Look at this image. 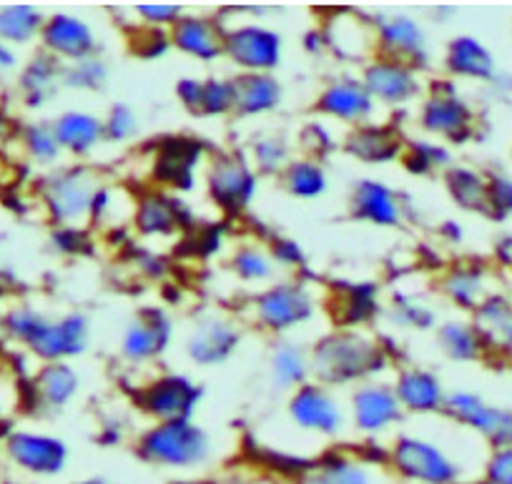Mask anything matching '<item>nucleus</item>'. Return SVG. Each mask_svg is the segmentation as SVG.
Wrapping results in <instances>:
<instances>
[{
	"label": "nucleus",
	"instance_id": "7",
	"mask_svg": "<svg viewBox=\"0 0 512 484\" xmlns=\"http://www.w3.org/2000/svg\"><path fill=\"white\" fill-rule=\"evenodd\" d=\"M224 56L241 73H272L282 61V36L272 28L244 23L224 31Z\"/></svg>",
	"mask_w": 512,
	"mask_h": 484
},
{
	"label": "nucleus",
	"instance_id": "52",
	"mask_svg": "<svg viewBox=\"0 0 512 484\" xmlns=\"http://www.w3.org/2000/svg\"><path fill=\"white\" fill-rule=\"evenodd\" d=\"M176 96L184 103L186 111L199 113L201 116V98H204V81H196V78H184V81L176 83Z\"/></svg>",
	"mask_w": 512,
	"mask_h": 484
},
{
	"label": "nucleus",
	"instance_id": "32",
	"mask_svg": "<svg viewBox=\"0 0 512 484\" xmlns=\"http://www.w3.org/2000/svg\"><path fill=\"white\" fill-rule=\"evenodd\" d=\"M312 374V357L299 344H279L269 362V379L282 392H297Z\"/></svg>",
	"mask_w": 512,
	"mask_h": 484
},
{
	"label": "nucleus",
	"instance_id": "29",
	"mask_svg": "<svg viewBox=\"0 0 512 484\" xmlns=\"http://www.w3.org/2000/svg\"><path fill=\"white\" fill-rule=\"evenodd\" d=\"M63 86V66L61 61H56L48 53H38L36 58H31L26 68L21 73V98L28 108H43L48 101H53L58 93V88Z\"/></svg>",
	"mask_w": 512,
	"mask_h": 484
},
{
	"label": "nucleus",
	"instance_id": "48",
	"mask_svg": "<svg viewBox=\"0 0 512 484\" xmlns=\"http://www.w3.org/2000/svg\"><path fill=\"white\" fill-rule=\"evenodd\" d=\"M234 91L226 78H209L204 81V98H201V116H224L231 113Z\"/></svg>",
	"mask_w": 512,
	"mask_h": 484
},
{
	"label": "nucleus",
	"instance_id": "20",
	"mask_svg": "<svg viewBox=\"0 0 512 484\" xmlns=\"http://www.w3.org/2000/svg\"><path fill=\"white\" fill-rule=\"evenodd\" d=\"M374 98L369 96L364 83L359 78H334L332 83L324 86V91L317 98V111L327 116L339 118L344 123L364 126L369 123L374 113Z\"/></svg>",
	"mask_w": 512,
	"mask_h": 484
},
{
	"label": "nucleus",
	"instance_id": "27",
	"mask_svg": "<svg viewBox=\"0 0 512 484\" xmlns=\"http://www.w3.org/2000/svg\"><path fill=\"white\" fill-rule=\"evenodd\" d=\"M395 394L405 412L417 414L440 412V409H445L447 402V394L440 377L427 372V369L417 367L400 372V377L395 382Z\"/></svg>",
	"mask_w": 512,
	"mask_h": 484
},
{
	"label": "nucleus",
	"instance_id": "31",
	"mask_svg": "<svg viewBox=\"0 0 512 484\" xmlns=\"http://www.w3.org/2000/svg\"><path fill=\"white\" fill-rule=\"evenodd\" d=\"M81 379L68 362H48L33 377L36 399L48 409H63L78 394Z\"/></svg>",
	"mask_w": 512,
	"mask_h": 484
},
{
	"label": "nucleus",
	"instance_id": "13",
	"mask_svg": "<svg viewBox=\"0 0 512 484\" xmlns=\"http://www.w3.org/2000/svg\"><path fill=\"white\" fill-rule=\"evenodd\" d=\"M359 81L364 83L374 103L379 101L384 106H405L412 98L420 96L422 91L415 68L382 56H377L364 66Z\"/></svg>",
	"mask_w": 512,
	"mask_h": 484
},
{
	"label": "nucleus",
	"instance_id": "24",
	"mask_svg": "<svg viewBox=\"0 0 512 484\" xmlns=\"http://www.w3.org/2000/svg\"><path fill=\"white\" fill-rule=\"evenodd\" d=\"M231 91V113L236 116H262L274 111L282 101V86L272 73H239L231 78Z\"/></svg>",
	"mask_w": 512,
	"mask_h": 484
},
{
	"label": "nucleus",
	"instance_id": "36",
	"mask_svg": "<svg viewBox=\"0 0 512 484\" xmlns=\"http://www.w3.org/2000/svg\"><path fill=\"white\" fill-rule=\"evenodd\" d=\"M437 339H440L442 352L455 362H475L487 347L475 324H467V321H447L437 332Z\"/></svg>",
	"mask_w": 512,
	"mask_h": 484
},
{
	"label": "nucleus",
	"instance_id": "55",
	"mask_svg": "<svg viewBox=\"0 0 512 484\" xmlns=\"http://www.w3.org/2000/svg\"><path fill=\"white\" fill-rule=\"evenodd\" d=\"M18 66V53L13 51V46L8 43H0V76H6V73H13Z\"/></svg>",
	"mask_w": 512,
	"mask_h": 484
},
{
	"label": "nucleus",
	"instance_id": "45",
	"mask_svg": "<svg viewBox=\"0 0 512 484\" xmlns=\"http://www.w3.org/2000/svg\"><path fill=\"white\" fill-rule=\"evenodd\" d=\"M390 314L405 329H432L437 321V311L420 296H397Z\"/></svg>",
	"mask_w": 512,
	"mask_h": 484
},
{
	"label": "nucleus",
	"instance_id": "42",
	"mask_svg": "<svg viewBox=\"0 0 512 484\" xmlns=\"http://www.w3.org/2000/svg\"><path fill=\"white\" fill-rule=\"evenodd\" d=\"M402 164H405L407 171H412V174H432V171L445 169V166L450 164V151H447L442 143L415 141L410 143V146H405Z\"/></svg>",
	"mask_w": 512,
	"mask_h": 484
},
{
	"label": "nucleus",
	"instance_id": "38",
	"mask_svg": "<svg viewBox=\"0 0 512 484\" xmlns=\"http://www.w3.org/2000/svg\"><path fill=\"white\" fill-rule=\"evenodd\" d=\"M442 289L462 309L477 311V306L487 299L485 274L475 269V266H457V269H452L445 276V281H442Z\"/></svg>",
	"mask_w": 512,
	"mask_h": 484
},
{
	"label": "nucleus",
	"instance_id": "6",
	"mask_svg": "<svg viewBox=\"0 0 512 484\" xmlns=\"http://www.w3.org/2000/svg\"><path fill=\"white\" fill-rule=\"evenodd\" d=\"M206 186L221 211L241 214L256 194V171L236 153H216L209 158Z\"/></svg>",
	"mask_w": 512,
	"mask_h": 484
},
{
	"label": "nucleus",
	"instance_id": "4",
	"mask_svg": "<svg viewBox=\"0 0 512 484\" xmlns=\"http://www.w3.org/2000/svg\"><path fill=\"white\" fill-rule=\"evenodd\" d=\"M390 464L412 484H460L462 467L445 447L425 437L402 434L390 447Z\"/></svg>",
	"mask_w": 512,
	"mask_h": 484
},
{
	"label": "nucleus",
	"instance_id": "19",
	"mask_svg": "<svg viewBox=\"0 0 512 484\" xmlns=\"http://www.w3.org/2000/svg\"><path fill=\"white\" fill-rule=\"evenodd\" d=\"M405 414L395 387L387 384H364L352 397L354 427L364 434H382L397 424Z\"/></svg>",
	"mask_w": 512,
	"mask_h": 484
},
{
	"label": "nucleus",
	"instance_id": "41",
	"mask_svg": "<svg viewBox=\"0 0 512 484\" xmlns=\"http://www.w3.org/2000/svg\"><path fill=\"white\" fill-rule=\"evenodd\" d=\"M108 81V66L101 58L91 56L63 66V86L76 91H101Z\"/></svg>",
	"mask_w": 512,
	"mask_h": 484
},
{
	"label": "nucleus",
	"instance_id": "56",
	"mask_svg": "<svg viewBox=\"0 0 512 484\" xmlns=\"http://www.w3.org/2000/svg\"><path fill=\"white\" fill-rule=\"evenodd\" d=\"M78 484H108V482H106V479L91 477V479H83V482H78Z\"/></svg>",
	"mask_w": 512,
	"mask_h": 484
},
{
	"label": "nucleus",
	"instance_id": "16",
	"mask_svg": "<svg viewBox=\"0 0 512 484\" xmlns=\"http://www.w3.org/2000/svg\"><path fill=\"white\" fill-rule=\"evenodd\" d=\"M43 53L56 61H83L96 56V36L83 18L71 13H56L48 16L41 31Z\"/></svg>",
	"mask_w": 512,
	"mask_h": 484
},
{
	"label": "nucleus",
	"instance_id": "12",
	"mask_svg": "<svg viewBox=\"0 0 512 484\" xmlns=\"http://www.w3.org/2000/svg\"><path fill=\"white\" fill-rule=\"evenodd\" d=\"M289 417L302 432L337 437L344 427L342 404L322 384L307 382L289 397Z\"/></svg>",
	"mask_w": 512,
	"mask_h": 484
},
{
	"label": "nucleus",
	"instance_id": "44",
	"mask_svg": "<svg viewBox=\"0 0 512 484\" xmlns=\"http://www.w3.org/2000/svg\"><path fill=\"white\" fill-rule=\"evenodd\" d=\"M254 164L256 171L262 174H284V169L289 166L292 156H289V146L284 143V138L279 136H259L254 141Z\"/></svg>",
	"mask_w": 512,
	"mask_h": 484
},
{
	"label": "nucleus",
	"instance_id": "40",
	"mask_svg": "<svg viewBox=\"0 0 512 484\" xmlns=\"http://www.w3.org/2000/svg\"><path fill=\"white\" fill-rule=\"evenodd\" d=\"M23 146H26L28 156H31L36 164L43 166L56 164L63 153L53 123H31V126L23 131Z\"/></svg>",
	"mask_w": 512,
	"mask_h": 484
},
{
	"label": "nucleus",
	"instance_id": "53",
	"mask_svg": "<svg viewBox=\"0 0 512 484\" xmlns=\"http://www.w3.org/2000/svg\"><path fill=\"white\" fill-rule=\"evenodd\" d=\"M272 259H274V264L302 266L304 264L302 246L292 239H277L272 246Z\"/></svg>",
	"mask_w": 512,
	"mask_h": 484
},
{
	"label": "nucleus",
	"instance_id": "8",
	"mask_svg": "<svg viewBox=\"0 0 512 484\" xmlns=\"http://www.w3.org/2000/svg\"><path fill=\"white\" fill-rule=\"evenodd\" d=\"M420 126L430 136H440L450 143H465L475 131V113L470 103L457 96L450 83L435 88L420 106Z\"/></svg>",
	"mask_w": 512,
	"mask_h": 484
},
{
	"label": "nucleus",
	"instance_id": "14",
	"mask_svg": "<svg viewBox=\"0 0 512 484\" xmlns=\"http://www.w3.org/2000/svg\"><path fill=\"white\" fill-rule=\"evenodd\" d=\"M199 397L201 392L186 377L164 374L141 389L139 404L159 422H174V419H191Z\"/></svg>",
	"mask_w": 512,
	"mask_h": 484
},
{
	"label": "nucleus",
	"instance_id": "23",
	"mask_svg": "<svg viewBox=\"0 0 512 484\" xmlns=\"http://www.w3.org/2000/svg\"><path fill=\"white\" fill-rule=\"evenodd\" d=\"M171 46L199 61H216L224 56V28L201 16H184L169 31Z\"/></svg>",
	"mask_w": 512,
	"mask_h": 484
},
{
	"label": "nucleus",
	"instance_id": "50",
	"mask_svg": "<svg viewBox=\"0 0 512 484\" xmlns=\"http://www.w3.org/2000/svg\"><path fill=\"white\" fill-rule=\"evenodd\" d=\"M136 13H139L141 21L149 28H169L176 26V23L184 18V8L174 6V3H139L136 6Z\"/></svg>",
	"mask_w": 512,
	"mask_h": 484
},
{
	"label": "nucleus",
	"instance_id": "33",
	"mask_svg": "<svg viewBox=\"0 0 512 484\" xmlns=\"http://www.w3.org/2000/svg\"><path fill=\"white\" fill-rule=\"evenodd\" d=\"M475 327L482 334L485 344H497V347L512 352V304L502 296H487L475 311Z\"/></svg>",
	"mask_w": 512,
	"mask_h": 484
},
{
	"label": "nucleus",
	"instance_id": "51",
	"mask_svg": "<svg viewBox=\"0 0 512 484\" xmlns=\"http://www.w3.org/2000/svg\"><path fill=\"white\" fill-rule=\"evenodd\" d=\"M482 477H485V484H512V444L492 449Z\"/></svg>",
	"mask_w": 512,
	"mask_h": 484
},
{
	"label": "nucleus",
	"instance_id": "54",
	"mask_svg": "<svg viewBox=\"0 0 512 484\" xmlns=\"http://www.w3.org/2000/svg\"><path fill=\"white\" fill-rule=\"evenodd\" d=\"M53 244H56L58 251L73 254V251H81V246H86V236L78 226H58L53 231Z\"/></svg>",
	"mask_w": 512,
	"mask_h": 484
},
{
	"label": "nucleus",
	"instance_id": "34",
	"mask_svg": "<svg viewBox=\"0 0 512 484\" xmlns=\"http://www.w3.org/2000/svg\"><path fill=\"white\" fill-rule=\"evenodd\" d=\"M43 23H46V16L38 8L26 6V3L3 6L0 8V43H8V46L31 43L33 38H41Z\"/></svg>",
	"mask_w": 512,
	"mask_h": 484
},
{
	"label": "nucleus",
	"instance_id": "35",
	"mask_svg": "<svg viewBox=\"0 0 512 484\" xmlns=\"http://www.w3.org/2000/svg\"><path fill=\"white\" fill-rule=\"evenodd\" d=\"M447 194L460 209L487 214V176L465 166H452L445 174Z\"/></svg>",
	"mask_w": 512,
	"mask_h": 484
},
{
	"label": "nucleus",
	"instance_id": "57",
	"mask_svg": "<svg viewBox=\"0 0 512 484\" xmlns=\"http://www.w3.org/2000/svg\"><path fill=\"white\" fill-rule=\"evenodd\" d=\"M6 121H3V118H0V136H3V133H6Z\"/></svg>",
	"mask_w": 512,
	"mask_h": 484
},
{
	"label": "nucleus",
	"instance_id": "22",
	"mask_svg": "<svg viewBox=\"0 0 512 484\" xmlns=\"http://www.w3.org/2000/svg\"><path fill=\"white\" fill-rule=\"evenodd\" d=\"M352 216L374 226H400L402 224V201L390 186L382 181L364 179L354 184L352 191Z\"/></svg>",
	"mask_w": 512,
	"mask_h": 484
},
{
	"label": "nucleus",
	"instance_id": "46",
	"mask_svg": "<svg viewBox=\"0 0 512 484\" xmlns=\"http://www.w3.org/2000/svg\"><path fill=\"white\" fill-rule=\"evenodd\" d=\"M342 324L344 327H354V324H364L369 316L377 311V299H374L372 286H352L342 301Z\"/></svg>",
	"mask_w": 512,
	"mask_h": 484
},
{
	"label": "nucleus",
	"instance_id": "26",
	"mask_svg": "<svg viewBox=\"0 0 512 484\" xmlns=\"http://www.w3.org/2000/svg\"><path fill=\"white\" fill-rule=\"evenodd\" d=\"M136 229L144 236H171L189 229V209L169 194H149L136 206Z\"/></svg>",
	"mask_w": 512,
	"mask_h": 484
},
{
	"label": "nucleus",
	"instance_id": "25",
	"mask_svg": "<svg viewBox=\"0 0 512 484\" xmlns=\"http://www.w3.org/2000/svg\"><path fill=\"white\" fill-rule=\"evenodd\" d=\"M344 148L349 156L359 158L362 164H390L405 153V143L395 128L374 126V123L354 126Z\"/></svg>",
	"mask_w": 512,
	"mask_h": 484
},
{
	"label": "nucleus",
	"instance_id": "15",
	"mask_svg": "<svg viewBox=\"0 0 512 484\" xmlns=\"http://www.w3.org/2000/svg\"><path fill=\"white\" fill-rule=\"evenodd\" d=\"M201 161H204V143L194 138L171 136L156 148L154 179L166 189L189 191L194 186Z\"/></svg>",
	"mask_w": 512,
	"mask_h": 484
},
{
	"label": "nucleus",
	"instance_id": "11",
	"mask_svg": "<svg viewBox=\"0 0 512 484\" xmlns=\"http://www.w3.org/2000/svg\"><path fill=\"white\" fill-rule=\"evenodd\" d=\"M312 314V294L302 284H274L254 299V319L269 332L299 327Z\"/></svg>",
	"mask_w": 512,
	"mask_h": 484
},
{
	"label": "nucleus",
	"instance_id": "1",
	"mask_svg": "<svg viewBox=\"0 0 512 484\" xmlns=\"http://www.w3.org/2000/svg\"><path fill=\"white\" fill-rule=\"evenodd\" d=\"M3 324L16 342L26 344L46 364L78 357L88 344V321L81 314L51 319L33 306L23 304L8 311Z\"/></svg>",
	"mask_w": 512,
	"mask_h": 484
},
{
	"label": "nucleus",
	"instance_id": "17",
	"mask_svg": "<svg viewBox=\"0 0 512 484\" xmlns=\"http://www.w3.org/2000/svg\"><path fill=\"white\" fill-rule=\"evenodd\" d=\"M374 33H377V51L382 58H392L412 68L425 61L427 38L415 18L382 16L374 23Z\"/></svg>",
	"mask_w": 512,
	"mask_h": 484
},
{
	"label": "nucleus",
	"instance_id": "28",
	"mask_svg": "<svg viewBox=\"0 0 512 484\" xmlns=\"http://www.w3.org/2000/svg\"><path fill=\"white\" fill-rule=\"evenodd\" d=\"M445 68L457 78L470 81H492L495 78V56L482 41L472 36L452 38L445 53Z\"/></svg>",
	"mask_w": 512,
	"mask_h": 484
},
{
	"label": "nucleus",
	"instance_id": "2",
	"mask_svg": "<svg viewBox=\"0 0 512 484\" xmlns=\"http://www.w3.org/2000/svg\"><path fill=\"white\" fill-rule=\"evenodd\" d=\"M387 357L382 347L354 329H342L314 347L312 352V374L319 384H349L369 374L382 372Z\"/></svg>",
	"mask_w": 512,
	"mask_h": 484
},
{
	"label": "nucleus",
	"instance_id": "37",
	"mask_svg": "<svg viewBox=\"0 0 512 484\" xmlns=\"http://www.w3.org/2000/svg\"><path fill=\"white\" fill-rule=\"evenodd\" d=\"M282 184L297 199H317L327 191V174L317 158H292L282 174Z\"/></svg>",
	"mask_w": 512,
	"mask_h": 484
},
{
	"label": "nucleus",
	"instance_id": "9",
	"mask_svg": "<svg viewBox=\"0 0 512 484\" xmlns=\"http://www.w3.org/2000/svg\"><path fill=\"white\" fill-rule=\"evenodd\" d=\"M445 412L455 422L465 424L482 439H487L492 449L512 444V409L495 407L470 392H452L447 394Z\"/></svg>",
	"mask_w": 512,
	"mask_h": 484
},
{
	"label": "nucleus",
	"instance_id": "43",
	"mask_svg": "<svg viewBox=\"0 0 512 484\" xmlns=\"http://www.w3.org/2000/svg\"><path fill=\"white\" fill-rule=\"evenodd\" d=\"M231 266H234V271L239 274V279L254 281V284L269 281L274 276V269H277L272 254H267V251H262L259 246L251 244L241 246V249L236 251L234 259H231Z\"/></svg>",
	"mask_w": 512,
	"mask_h": 484
},
{
	"label": "nucleus",
	"instance_id": "47",
	"mask_svg": "<svg viewBox=\"0 0 512 484\" xmlns=\"http://www.w3.org/2000/svg\"><path fill=\"white\" fill-rule=\"evenodd\" d=\"M141 128V118L134 108L128 103H118L108 111V116L103 118V131H106V141L123 143L128 138H134Z\"/></svg>",
	"mask_w": 512,
	"mask_h": 484
},
{
	"label": "nucleus",
	"instance_id": "49",
	"mask_svg": "<svg viewBox=\"0 0 512 484\" xmlns=\"http://www.w3.org/2000/svg\"><path fill=\"white\" fill-rule=\"evenodd\" d=\"M487 216L507 219L512 216V179L505 174L487 176Z\"/></svg>",
	"mask_w": 512,
	"mask_h": 484
},
{
	"label": "nucleus",
	"instance_id": "39",
	"mask_svg": "<svg viewBox=\"0 0 512 484\" xmlns=\"http://www.w3.org/2000/svg\"><path fill=\"white\" fill-rule=\"evenodd\" d=\"M307 484H372V474L357 459L332 457L312 469Z\"/></svg>",
	"mask_w": 512,
	"mask_h": 484
},
{
	"label": "nucleus",
	"instance_id": "5",
	"mask_svg": "<svg viewBox=\"0 0 512 484\" xmlns=\"http://www.w3.org/2000/svg\"><path fill=\"white\" fill-rule=\"evenodd\" d=\"M101 184L96 176L83 166H68L48 176L43 184V199L48 211L61 226H76L91 216L93 199H96Z\"/></svg>",
	"mask_w": 512,
	"mask_h": 484
},
{
	"label": "nucleus",
	"instance_id": "30",
	"mask_svg": "<svg viewBox=\"0 0 512 484\" xmlns=\"http://www.w3.org/2000/svg\"><path fill=\"white\" fill-rule=\"evenodd\" d=\"M56 136L61 141V148L76 156H86L101 141H106V131H103L101 118L91 116L83 111H68L53 121Z\"/></svg>",
	"mask_w": 512,
	"mask_h": 484
},
{
	"label": "nucleus",
	"instance_id": "10",
	"mask_svg": "<svg viewBox=\"0 0 512 484\" xmlns=\"http://www.w3.org/2000/svg\"><path fill=\"white\" fill-rule=\"evenodd\" d=\"M6 454L21 472L33 477H56L68 464V447L63 439L26 429L8 434Z\"/></svg>",
	"mask_w": 512,
	"mask_h": 484
},
{
	"label": "nucleus",
	"instance_id": "3",
	"mask_svg": "<svg viewBox=\"0 0 512 484\" xmlns=\"http://www.w3.org/2000/svg\"><path fill=\"white\" fill-rule=\"evenodd\" d=\"M136 452L144 462L164 469L201 467L211 457V439L191 419L156 422L139 437Z\"/></svg>",
	"mask_w": 512,
	"mask_h": 484
},
{
	"label": "nucleus",
	"instance_id": "18",
	"mask_svg": "<svg viewBox=\"0 0 512 484\" xmlns=\"http://www.w3.org/2000/svg\"><path fill=\"white\" fill-rule=\"evenodd\" d=\"M171 342V321L159 309H141L121 339V354L128 362H151L166 352Z\"/></svg>",
	"mask_w": 512,
	"mask_h": 484
},
{
	"label": "nucleus",
	"instance_id": "21",
	"mask_svg": "<svg viewBox=\"0 0 512 484\" xmlns=\"http://www.w3.org/2000/svg\"><path fill=\"white\" fill-rule=\"evenodd\" d=\"M239 339V329L229 319L211 314L194 327L189 342H186V352L196 364L211 367V364L226 362L239 347Z\"/></svg>",
	"mask_w": 512,
	"mask_h": 484
}]
</instances>
